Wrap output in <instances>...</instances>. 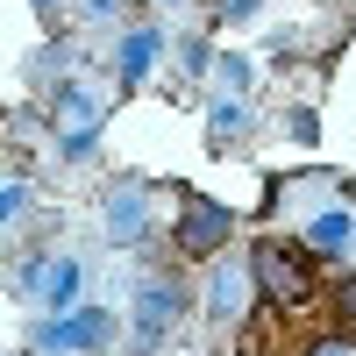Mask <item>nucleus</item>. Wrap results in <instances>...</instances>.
I'll return each instance as SVG.
<instances>
[{
    "label": "nucleus",
    "instance_id": "obj_1",
    "mask_svg": "<svg viewBox=\"0 0 356 356\" xmlns=\"http://www.w3.org/2000/svg\"><path fill=\"white\" fill-rule=\"evenodd\" d=\"M100 122H107L100 86H93V79H57V93H50L57 157H65V164H93V150H100Z\"/></svg>",
    "mask_w": 356,
    "mask_h": 356
},
{
    "label": "nucleus",
    "instance_id": "obj_2",
    "mask_svg": "<svg viewBox=\"0 0 356 356\" xmlns=\"http://www.w3.org/2000/svg\"><path fill=\"white\" fill-rule=\"evenodd\" d=\"M186 307H193L186 278H178V271H150V278L136 285V300H129V349H136V356H157V349L178 335Z\"/></svg>",
    "mask_w": 356,
    "mask_h": 356
},
{
    "label": "nucleus",
    "instance_id": "obj_3",
    "mask_svg": "<svg viewBox=\"0 0 356 356\" xmlns=\"http://www.w3.org/2000/svg\"><path fill=\"white\" fill-rule=\"evenodd\" d=\"M114 335H122L114 307H72V314H36L29 349L36 356H100V349H114Z\"/></svg>",
    "mask_w": 356,
    "mask_h": 356
},
{
    "label": "nucleus",
    "instance_id": "obj_4",
    "mask_svg": "<svg viewBox=\"0 0 356 356\" xmlns=\"http://www.w3.org/2000/svg\"><path fill=\"white\" fill-rule=\"evenodd\" d=\"M15 292H22L36 314H72V307H86V300H79V292H86V257H72V250H36V257H22Z\"/></svg>",
    "mask_w": 356,
    "mask_h": 356
},
{
    "label": "nucleus",
    "instance_id": "obj_5",
    "mask_svg": "<svg viewBox=\"0 0 356 356\" xmlns=\"http://www.w3.org/2000/svg\"><path fill=\"white\" fill-rule=\"evenodd\" d=\"M257 257H214V271H207V292H200V314H207V328H235V321H250L257 307Z\"/></svg>",
    "mask_w": 356,
    "mask_h": 356
},
{
    "label": "nucleus",
    "instance_id": "obj_6",
    "mask_svg": "<svg viewBox=\"0 0 356 356\" xmlns=\"http://www.w3.org/2000/svg\"><path fill=\"white\" fill-rule=\"evenodd\" d=\"M257 257V285H264V300H271V307H307V292H314V250L307 243H278V235H271V243H257L250 250Z\"/></svg>",
    "mask_w": 356,
    "mask_h": 356
},
{
    "label": "nucleus",
    "instance_id": "obj_7",
    "mask_svg": "<svg viewBox=\"0 0 356 356\" xmlns=\"http://www.w3.org/2000/svg\"><path fill=\"white\" fill-rule=\"evenodd\" d=\"M150 228H157V193L143 178H114L100 200V235L114 250H136V243H150Z\"/></svg>",
    "mask_w": 356,
    "mask_h": 356
},
{
    "label": "nucleus",
    "instance_id": "obj_8",
    "mask_svg": "<svg viewBox=\"0 0 356 356\" xmlns=\"http://www.w3.org/2000/svg\"><path fill=\"white\" fill-rule=\"evenodd\" d=\"M235 235V214L207 193H178V221H171V250L178 257H221Z\"/></svg>",
    "mask_w": 356,
    "mask_h": 356
},
{
    "label": "nucleus",
    "instance_id": "obj_9",
    "mask_svg": "<svg viewBox=\"0 0 356 356\" xmlns=\"http://www.w3.org/2000/svg\"><path fill=\"white\" fill-rule=\"evenodd\" d=\"M300 243H307L314 257H349V250H356V207H349V200H307Z\"/></svg>",
    "mask_w": 356,
    "mask_h": 356
},
{
    "label": "nucleus",
    "instance_id": "obj_10",
    "mask_svg": "<svg viewBox=\"0 0 356 356\" xmlns=\"http://www.w3.org/2000/svg\"><path fill=\"white\" fill-rule=\"evenodd\" d=\"M157 57H164V29L157 22H129L122 36H114V86L136 93V86L157 72Z\"/></svg>",
    "mask_w": 356,
    "mask_h": 356
},
{
    "label": "nucleus",
    "instance_id": "obj_11",
    "mask_svg": "<svg viewBox=\"0 0 356 356\" xmlns=\"http://www.w3.org/2000/svg\"><path fill=\"white\" fill-rule=\"evenodd\" d=\"M250 129H257V114H250L243 93H214L207 100V150H235Z\"/></svg>",
    "mask_w": 356,
    "mask_h": 356
},
{
    "label": "nucleus",
    "instance_id": "obj_12",
    "mask_svg": "<svg viewBox=\"0 0 356 356\" xmlns=\"http://www.w3.org/2000/svg\"><path fill=\"white\" fill-rule=\"evenodd\" d=\"M207 79H214V93H243V100H250V79H257V72H250V57H243V50H221Z\"/></svg>",
    "mask_w": 356,
    "mask_h": 356
},
{
    "label": "nucleus",
    "instance_id": "obj_13",
    "mask_svg": "<svg viewBox=\"0 0 356 356\" xmlns=\"http://www.w3.org/2000/svg\"><path fill=\"white\" fill-rule=\"evenodd\" d=\"M0 221H8V228L29 221V178L22 171H8V186H0Z\"/></svg>",
    "mask_w": 356,
    "mask_h": 356
},
{
    "label": "nucleus",
    "instance_id": "obj_14",
    "mask_svg": "<svg viewBox=\"0 0 356 356\" xmlns=\"http://www.w3.org/2000/svg\"><path fill=\"white\" fill-rule=\"evenodd\" d=\"M214 57H221V50H207V36H186V43H178V65H186L193 79H207V72H214Z\"/></svg>",
    "mask_w": 356,
    "mask_h": 356
},
{
    "label": "nucleus",
    "instance_id": "obj_15",
    "mask_svg": "<svg viewBox=\"0 0 356 356\" xmlns=\"http://www.w3.org/2000/svg\"><path fill=\"white\" fill-rule=\"evenodd\" d=\"M264 8V0H221V29H235V22H250Z\"/></svg>",
    "mask_w": 356,
    "mask_h": 356
},
{
    "label": "nucleus",
    "instance_id": "obj_16",
    "mask_svg": "<svg viewBox=\"0 0 356 356\" xmlns=\"http://www.w3.org/2000/svg\"><path fill=\"white\" fill-rule=\"evenodd\" d=\"M335 307H342V321L356 328V278H342V292H335Z\"/></svg>",
    "mask_w": 356,
    "mask_h": 356
},
{
    "label": "nucleus",
    "instance_id": "obj_17",
    "mask_svg": "<svg viewBox=\"0 0 356 356\" xmlns=\"http://www.w3.org/2000/svg\"><path fill=\"white\" fill-rule=\"evenodd\" d=\"M307 356H356V342H342V335H328V342H314Z\"/></svg>",
    "mask_w": 356,
    "mask_h": 356
},
{
    "label": "nucleus",
    "instance_id": "obj_18",
    "mask_svg": "<svg viewBox=\"0 0 356 356\" xmlns=\"http://www.w3.org/2000/svg\"><path fill=\"white\" fill-rule=\"evenodd\" d=\"M57 8H65V0H36V15H43V22H57Z\"/></svg>",
    "mask_w": 356,
    "mask_h": 356
},
{
    "label": "nucleus",
    "instance_id": "obj_19",
    "mask_svg": "<svg viewBox=\"0 0 356 356\" xmlns=\"http://www.w3.org/2000/svg\"><path fill=\"white\" fill-rule=\"evenodd\" d=\"M157 8H186V0H157Z\"/></svg>",
    "mask_w": 356,
    "mask_h": 356
}]
</instances>
